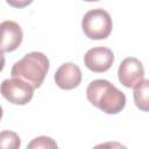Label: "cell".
<instances>
[{"label": "cell", "mask_w": 149, "mask_h": 149, "mask_svg": "<svg viewBox=\"0 0 149 149\" xmlns=\"http://www.w3.org/2000/svg\"><path fill=\"white\" fill-rule=\"evenodd\" d=\"M114 62V54L106 47H95L86 51L84 56L85 66L95 73L106 72Z\"/></svg>", "instance_id": "obj_6"}, {"label": "cell", "mask_w": 149, "mask_h": 149, "mask_svg": "<svg viewBox=\"0 0 149 149\" xmlns=\"http://www.w3.org/2000/svg\"><path fill=\"white\" fill-rule=\"evenodd\" d=\"M83 1H87V2H93V1H99V0H83Z\"/></svg>", "instance_id": "obj_15"}, {"label": "cell", "mask_w": 149, "mask_h": 149, "mask_svg": "<svg viewBox=\"0 0 149 149\" xmlns=\"http://www.w3.org/2000/svg\"><path fill=\"white\" fill-rule=\"evenodd\" d=\"M23 38V33L20 24L15 21L6 20L0 23V50L10 52L16 50Z\"/></svg>", "instance_id": "obj_7"}, {"label": "cell", "mask_w": 149, "mask_h": 149, "mask_svg": "<svg viewBox=\"0 0 149 149\" xmlns=\"http://www.w3.org/2000/svg\"><path fill=\"white\" fill-rule=\"evenodd\" d=\"M50 68L48 57L40 51H33L24 55L20 61L14 63L10 74L29 84L34 90L38 88Z\"/></svg>", "instance_id": "obj_2"}, {"label": "cell", "mask_w": 149, "mask_h": 149, "mask_svg": "<svg viewBox=\"0 0 149 149\" xmlns=\"http://www.w3.org/2000/svg\"><path fill=\"white\" fill-rule=\"evenodd\" d=\"M3 66H5V56H3V52L0 50V72L2 71Z\"/></svg>", "instance_id": "obj_13"}, {"label": "cell", "mask_w": 149, "mask_h": 149, "mask_svg": "<svg viewBox=\"0 0 149 149\" xmlns=\"http://www.w3.org/2000/svg\"><path fill=\"white\" fill-rule=\"evenodd\" d=\"M134 88V102L137 108H140L143 112H148V105H149V80L142 79Z\"/></svg>", "instance_id": "obj_9"}, {"label": "cell", "mask_w": 149, "mask_h": 149, "mask_svg": "<svg viewBox=\"0 0 149 149\" xmlns=\"http://www.w3.org/2000/svg\"><path fill=\"white\" fill-rule=\"evenodd\" d=\"M55 83L62 90H72L81 81V71L74 63L62 64L55 73Z\"/></svg>", "instance_id": "obj_8"}, {"label": "cell", "mask_w": 149, "mask_h": 149, "mask_svg": "<svg viewBox=\"0 0 149 149\" xmlns=\"http://www.w3.org/2000/svg\"><path fill=\"white\" fill-rule=\"evenodd\" d=\"M119 81L128 88H133L144 78V68L135 57L125 58L118 69Z\"/></svg>", "instance_id": "obj_5"}, {"label": "cell", "mask_w": 149, "mask_h": 149, "mask_svg": "<svg viewBox=\"0 0 149 149\" xmlns=\"http://www.w3.org/2000/svg\"><path fill=\"white\" fill-rule=\"evenodd\" d=\"M2 114H3V112H2V107L0 106V120H1V118H2Z\"/></svg>", "instance_id": "obj_14"}, {"label": "cell", "mask_w": 149, "mask_h": 149, "mask_svg": "<svg viewBox=\"0 0 149 149\" xmlns=\"http://www.w3.org/2000/svg\"><path fill=\"white\" fill-rule=\"evenodd\" d=\"M81 28L84 34L91 40H105L107 38L113 29L112 17L102 8H95L88 10L83 20Z\"/></svg>", "instance_id": "obj_3"}, {"label": "cell", "mask_w": 149, "mask_h": 149, "mask_svg": "<svg viewBox=\"0 0 149 149\" xmlns=\"http://www.w3.org/2000/svg\"><path fill=\"white\" fill-rule=\"evenodd\" d=\"M34 0H6V2L14 8H24L30 5Z\"/></svg>", "instance_id": "obj_12"}, {"label": "cell", "mask_w": 149, "mask_h": 149, "mask_svg": "<svg viewBox=\"0 0 149 149\" xmlns=\"http://www.w3.org/2000/svg\"><path fill=\"white\" fill-rule=\"evenodd\" d=\"M0 93L13 105H26L31 100L34 88L26 81L12 77L10 79H5L0 84Z\"/></svg>", "instance_id": "obj_4"}, {"label": "cell", "mask_w": 149, "mask_h": 149, "mask_svg": "<svg viewBox=\"0 0 149 149\" xmlns=\"http://www.w3.org/2000/svg\"><path fill=\"white\" fill-rule=\"evenodd\" d=\"M21 146L20 136L12 130L0 132V149H17Z\"/></svg>", "instance_id": "obj_10"}, {"label": "cell", "mask_w": 149, "mask_h": 149, "mask_svg": "<svg viewBox=\"0 0 149 149\" xmlns=\"http://www.w3.org/2000/svg\"><path fill=\"white\" fill-rule=\"evenodd\" d=\"M87 100L106 114H118L126 106V95L106 79L92 80L86 88Z\"/></svg>", "instance_id": "obj_1"}, {"label": "cell", "mask_w": 149, "mask_h": 149, "mask_svg": "<svg viewBox=\"0 0 149 149\" xmlns=\"http://www.w3.org/2000/svg\"><path fill=\"white\" fill-rule=\"evenodd\" d=\"M57 143L49 136H38L35 137L29 144L28 149H55L57 148Z\"/></svg>", "instance_id": "obj_11"}]
</instances>
